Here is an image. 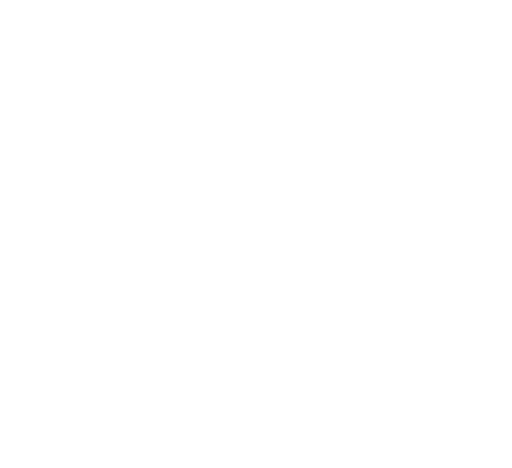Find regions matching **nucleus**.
<instances>
[]
</instances>
